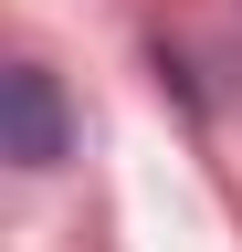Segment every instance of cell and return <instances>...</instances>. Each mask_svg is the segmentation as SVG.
Instances as JSON below:
<instances>
[{"label": "cell", "mask_w": 242, "mask_h": 252, "mask_svg": "<svg viewBox=\"0 0 242 252\" xmlns=\"http://www.w3.org/2000/svg\"><path fill=\"white\" fill-rule=\"evenodd\" d=\"M0 147H11V168H64L74 126H64V84L42 63H11L0 74Z\"/></svg>", "instance_id": "cell-1"}]
</instances>
